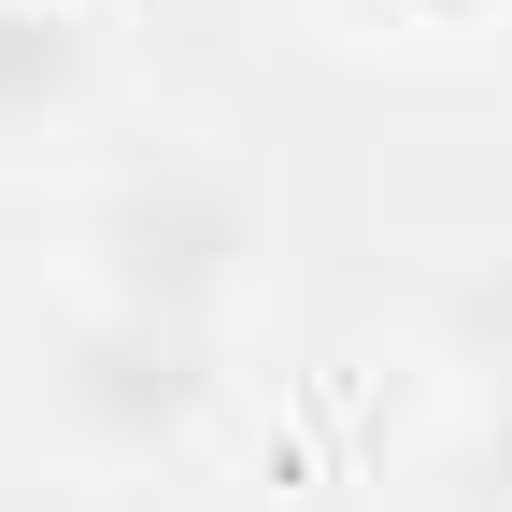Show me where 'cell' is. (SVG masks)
Instances as JSON below:
<instances>
[{
    "mask_svg": "<svg viewBox=\"0 0 512 512\" xmlns=\"http://www.w3.org/2000/svg\"><path fill=\"white\" fill-rule=\"evenodd\" d=\"M370 15H399L413 43H484V29H512V0H370Z\"/></svg>",
    "mask_w": 512,
    "mask_h": 512,
    "instance_id": "cell-6",
    "label": "cell"
},
{
    "mask_svg": "<svg viewBox=\"0 0 512 512\" xmlns=\"http://www.w3.org/2000/svg\"><path fill=\"white\" fill-rule=\"evenodd\" d=\"M441 356L470 370V399L512 384V256H470V271L441 285Z\"/></svg>",
    "mask_w": 512,
    "mask_h": 512,
    "instance_id": "cell-5",
    "label": "cell"
},
{
    "mask_svg": "<svg viewBox=\"0 0 512 512\" xmlns=\"http://www.w3.org/2000/svg\"><path fill=\"white\" fill-rule=\"evenodd\" d=\"M214 413H228V328H171V313H114V299H72L43 328V427L100 484L185 470Z\"/></svg>",
    "mask_w": 512,
    "mask_h": 512,
    "instance_id": "cell-2",
    "label": "cell"
},
{
    "mask_svg": "<svg viewBox=\"0 0 512 512\" xmlns=\"http://www.w3.org/2000/svg\"><path fill=\"white\" fill-rule=\"evenodd\" d=\"M271 285V214L228 157H128L72 214V299L171 313V328H242Z\"/></svg>",
    "mask_w": 512,
    "mask_h": 512,
    "instance_id": "cell-1",
    "label": "cell"
},
{
    "mask_svg": "<svg viewBox=\"0 0 512 512\" xmlns=\"http://www.w3.org/2000/svg\"><path fill=\"white\" fill-rule=\"evenodd\" d=\"M427 512H512V384L456 399V427L427 456Z\"/></svg>",
    "mask_w": 512,
    "mask_h": 512,
    "instance_id": "cell-4",
    "label": "cell"
},
{
    "mask_svg": "<svg viewBox=\"0 0 512 512\" xmlns=\"http://www.w3.org/2000/svg\"><path fill=\"white\" fill-rule=\"evenodd\" d=\"M114 100L100 0H0V171H29L57 143H86Z\"/></svg>",
    "mask_w": 512,
    "mask_h": 512,
    "instance_id": "cell-3",
    "label": "cell"
}]
</instances>
